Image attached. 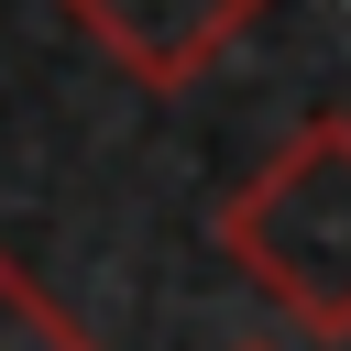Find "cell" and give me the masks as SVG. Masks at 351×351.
<instances>
[{
  "label": "cell",
  "instance_id": "obj_2",
  "mask_svg": "<svg viewBox=\"0 0 351 351\" xmlns=\"http://www.w3.org/2000/svg\"><path fill=\"white\" fill-rule=\"evenodd\" d=\"M121 77H143V88H197L274 0H55Z\"/></svg>",
  "mask_w": 351,
  "mask_h": 351
},
{
  "label": "cell",
  "instance_id": "obj_1",
  "mask_svg": "<svg viewBox=\"0 0 351 351\" xmlns=\"http://www.w3.org/2000/svg\"><path fill=\"white\" fill-rule=\"evenodd\" d=\"M230 274L285 307L307 340H351V121L318 110L296 121L219 208Z\"/></svg>",
  "mask_w": 351,
  "mask_h": 351
},
{
  "label": "cell",
  "instance_id": "obj_3",
  "mask_svg": "<svg viewBox=\"0 0 351 351\" xmlns=\"http://www.w3.org/2000/svg\"><path fill=\"white\" fill-rule=\"evenodd\" d=\"M0 351H99V340H88V329H77V318L0 252Z\"/></svg>",
  "mask_w": 351,
  "mask_h": 351
}]
</instances>
